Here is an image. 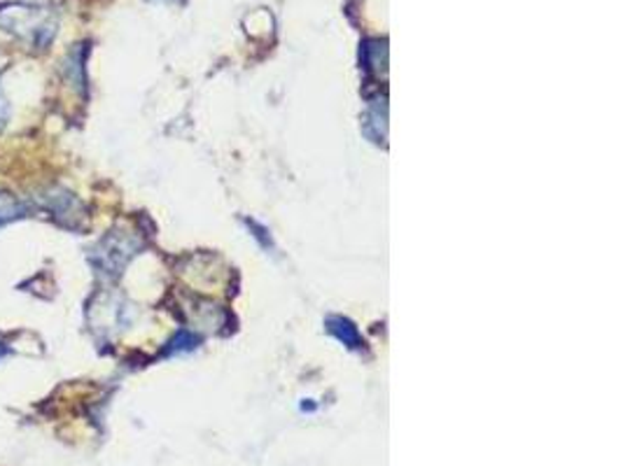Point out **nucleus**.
Segmentation results:
<instances>
[{"label":"nucleus","instance_id":"nucleus-1","mask_svg":"<svg viewBox=\"0 0 623 466\" xmlns=\"http://www.w3.org/2000/svg\"><path fill=\"white\" fill-rule=\"evenodd\" d=\"M0 27L33 47H47L56 35V21L38 6L14 3L0 10Z\"/></svg>","mask_w":623,"mask_h":466},{"label":"nucleus","instance_id":"nucleus-2","mask_svg":"<svg viewBox=\"0 0 623 466\" xmlns=\"http://www.w3.org/2000/svg\"><path fill=\"white\" fill-rule=\"evenodd\" d=\"M29 213V208L24 201H19L14 194L0 192V229L22 220Z\"/></svg>","mask_w":623,"mask_h":466},{"label":"nucleus","instance_id":"nucleus-3","mask_svg":"<svg viewBox=\"0 0 623 466\" xmlns=\"http://www.w3.org/2000/svg\"><path fill=\"white\" fill-rule=\"evenodd\" d=\"M329 329L335 331L344 343H348L350 348H360V336L356 331V327H352L350 322L346 320H339V317H335V320H329Z\"/></svg>","mask_w":623,"mask_h":466},{"label":"nucleus","instance_id":"nucleus-4","mask_svg":"<svg viewBox=\"0 0 623 466\" xmlns=\"http://www.w3.org/2000/svg\"><path fill=\"white\" fill-rule=\"evenodd\" d=\"M8 117H10V105L6 103L3 96H0V129H3V126H6Z\"/></svg>","mask_w":623,"mask_h":466}]
</instances>
